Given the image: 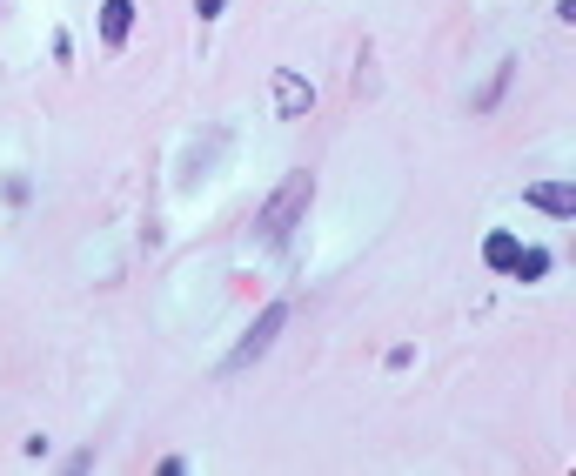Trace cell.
Wrapping results in <instances>:
<instances>
[{
    "mask_svg": "<svg viewBox=\"0 0 576 476\" xmlns=\"http://www.w3.org/2000/svg\"><path fill=\"white\" fill-rule=\"evenodd\" d=\"M128 27H134V0H101V41L121 47V41H128Z\"/></svg>",
    "mask_w": 576,
    "mask_h": 476,
    "instance_id": "5b68a950",
    "label": "cell"
},
{
    "mask_svg": "<svg viewBox=\"0 0 576 476\" xmlns=\"http://www.w3.org/2000/svg\"><path fill=\"white\" fill-rule=\"evenodd\" d=\"M309 195H315V182H309V175H288V182H282V195H275V202L262 208L268 242H288V235H295V215L309 208Z\"/></svg>",
    "mask_w": 576,
    "mask_h": 476,
    "instance_id": "6da1fadb",
    "label": "cell"
},
{
    "mask_svg": "<svg viewBox=\"0 0 576 476\" xmlns=\"http://www.w3.org/2000/svg\"><path fill=\"white\" fill-rule=\"evenodd\" d=\"M516 249H523V242H516L510 228H496V235L483 242V262H489V269H510V262H516Z\"/></svg>",
    "mask_w": 576,
    "mask_h": 476,
    "instance_id": "8992f818",
    "label": "cell"
},
{
    "mask_svg": "<svg viewBox=\"0 0 576 476\" xmlns=\"http://www.w3.org/2000/svg\"><path fill=\"white\" fill-rule=\"evenodd\" d=\"M282 322H288V309H282V302H275V309H262V322H255V329H248V336L235 342V356H228V369H248V363H255V356H262L268 342H275V329H282Z\"/></svg>",
    "mask_w": 576,
    "mask_h": 476,
    "instance_id": "7a4b0ae2",
    "label": "cell"
},
{
    "mask_svg": "<svg viewBox=\"0 0 576 476\" xmlns=\"http://www.w3.org/2000/svg\"><path fill=\"white\" fill-rule=\"evenodd\" d=\"M523 202L543 208V215H576V188L570 182H530V188H523Z\"/></svg>",
    "mask_w": 576,
    "mask_h": 476,
    "instance_id": "3957f363",
    "label": "cell"
},
{
    "mask_svg": "<svg viewBox=\"0 0 576 476\" xmlns=\"http://www.w3.org/2000/svg\"><path fill=\"white\" fill-rule=\"evenodd\" d=\"M309 101H315V94H309V81H302V74H275V114H282V121H295V114H309Z\"/></svg>",
    "mask_w": 576,
    "mask_h": 476,
    "instance_id": "277c9868",
    "label": "cell"
},
{
    "mask_svg": "<svg viewBox=\"0 0 576 476\" xmlns=\"http://www.w3.org/2000/svg\"><path fill=\"white\" fill-rule=\"evenodd\" d=\"M195 7H201V21H215V14H222L228 0H195Z\"/></svg>",
    "mask_w": 576,
    "mask_h": 476,
    "instance_id": "52a82bcc",
    "label": "cell"
}]
</instances>
